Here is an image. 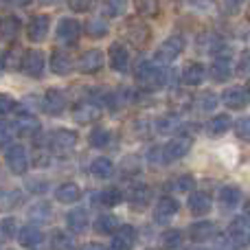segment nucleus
<instances>
[{
	"label": "nucleus",
	"instance_id": "nucleus-57",
	"mask_svg": "<svg viewBox=\"0 0 250 250\" xmlns=\"http://www.w3.org/2000/svg\"><path fill=\"white\" fill-rule=\"evenodd\" d=\"M246 217H248V220H250V202L246 204Z\"/></svg>",
	"mask_w": 250,
	"mask_h": 250
},
{
	"label": "nucleus",
	"instance_id": "nucleus-16",
	"mask_svg": "<svg viewBox=\"0 0 250 250\" xmlns=\"http://www.w3.org/2000/svg\"><path fill=\"white\" fill-rule=\"evenodd\" d=\"M108 57H110V66L117 73H125L129 68V51L123 42H114L108 51Z\"/></svg>",
	"mask_w": 250,
	"mask_h": 250
},
{
	"label": "nucleus",
	"instance_id": "nucleus-32",
	"mask_svg": "<svg viewBox=\"0 0 250 250\" xmlns=\"http://www.w3.org/2000/svg\"><path fill=\"white\" fill-rule=\"evenodd\" d=\"M242 202V191L237 189V187H222L220 189V204L224 208H233L237 207V204Z\"/></svg>",
	"mask_w": 250,
	"mask_h": 250
},
{
	"label": "nucleus",
	"instance_id": "nucleus-4",
	"mask_svg": "<svg viewBox=\"0 0 250 250\" xmlns=\"http://www.w3.org/2000/svg\"><path fill=\"white\" fill-rule=\"evenodd\" d=\"M185 51V38L182 35H171L167 38L154 53V62L158 64H171L173 60H178V55Z\"/></svg>",
	"mask_w": 250,
	"mask_h": 250
},
{
	"label": "nucleus",
	"instance_id": "nucleus-14",
	"mask_svg": "<svg viewBox=\"0 0 250 250\" xmlns=\"http://www.w3.org/2000/svg\"><path fill=\"white\" fill-rule=\"evenodd\" d=\"M222 101H224V105L230 110H244L250 101V92L242 86H233V88H229V90H224Z\"/></svg>",
	"mask_w": 250,
	"mask_h": 250
},
{
	"label": "nucleus",
	"instance_id": "nucleus-6",
	"mask_svg": "<svg viewBox=\"0 0 250 250\" xmlns=\"http://www.w3.org/2000/svg\"><path fill=\"white\" fill-rule=\"evenodd\" d=\"M191 149V138L189 136H176L163 147V163H173L180 160L189 154Z\"/></svg>",
	"mask_w": 250,
	"mask_h": 250
},
{
	"label": "nucleus",
	"instance_id": "nucleus-24",
	"mask_svg": "<svg viewBox=\"0 0 250 250\" xmlns=\"http://www.w3.org/2000/svg\"><path fill=\"white\" fill-rule=\"evenodd\" d=\"M88 224H90V220H88V211L82 207L73 208V211L66 215V226H68L73 233H83V230L88 229Z\"/></svg>",
	"mask_w": 250,
	"mask_h": 250
},
{
	"label": "nucleus",
	"instance_id": "nucleus-50",
	"mask_svg": "<svg viewBox=\"0 0 250 250\" xmlns=\"http://www.w3.org/2000/svg\"><path fill=\"white\" fill-rule=\"evenodd\" d=\"M92 4H95V0H68V7L73 9V11H77V13L90 11Z\"/></svg>",
	"mask_w": 250,
	"mask_h": 250
},
{
	"label": "nucleus",
	"instance_id": "nucleus-25",
	"mask_svg": "<svg viewBox=\"0 0 250 250\" xmlns=\"http://www.w3.org/2000/svg\"><path fill=\"white\" fill-rule=\"evenodd\" d=\"M16 132L22 134V136H26V138L35 136V134L40 132L38 117H33V114H29V112H22L20 117H18V121H16Z\"/></svg>",
	"mask_w": 250,
	"mask_h": 250
},
{
	"label": "nucleus",
	"instance_id": "nucleus-45",
	"mask_svg": "<svg viewBox=\"0 0 250 250\" xmlns=\"http://www.w3.org/2000/svg\"><path fill=\"white\" fill-rule=\"evenodd\" d=\"M169 187H171L173 191H178V193H189V191L195 187V180H193V176H180V178H176Z\"/></svg>",
	"mask_w": 250,
	"mask_h": 250
},
{
	"label": "nucleus",
	"instance_id": "nucleus-49",
	"mask_svg": "<svg viewBox=\"0 0 250 250\" xmlns=\"http://www.w3.org/2000/svg\"><path fill=\"white\" fill-rule=\"evenodd\" d=\"M242 4H244V0H222V11L226 16H235V13H239Z\"/></svg>",
	"mask_w": 250,
	"mask_h": 250
},
{
	"label": "nucleus",
	"instance_id": "nucleus-30",
	"mask_svg": "<svg viewBox=\"0 0 250 250\" xmlns=\"http://www.w3.org/2000/svg\"><path fill=\"white\" fill-rule=\"evenodd\" d=\"M29 217H31L33 222H42V224L51 222V217H53V208H51V204L44 202V200L35 202L33 207L29 208Z\"/></svg>",
	"mask_w": 250,
	"mask_h": 250
},
{
	"label": "nucleus",
	"instance_id": "nucleus-19",
	"mask_svg": "<svg viewBox=\"0 0 250 250\" xmlns=\"http://www.w3.org/2000/svg\"><path fill=\"white\" fill-rule=\"evenodd\" d=\"M176 213H178V200L171 198V195H163V198L156 202L154 215H156V222H158V224L171 220V215H176Z\"/></svg>",
	"mask_w": 250,
	"mask_h": 250
},
{
	"label": "nucleus",
	"instance_id": "nucleus-13",
	"mask_svg": "<svg viewBox=\"0 0 250 250\" xmlns=\"http://www.w3.org/2000/svg\"><path fill=\"white\" fill-rule=\"evenodd\" d=\"M48 26H51V18L38 13L26 24V35H29L31 42H44V38L48 35Z\"/></svg>",
	"mask_w": 250,
	"mask_h": 250
},
{
	"label": "nucleus",
	"instance_id": "nucleus-52",
	"mask_svg": "<svg viewBox=\"0 0 250 250\" xmlns=\"http://www.w3.org/2000/svg\"><path fill=\"white\" fill-rule=\"evenodd\" d=\"M0 230H2L4 237H16V220H13V217L4 220L2 224H0Z\"/></svg>",
	"mask_w": 250,
	"mask_h": 250
},
{
	"label": "nucleus",
	"instance_id": "nucleus-38",
	"mask_svg": "<svg viewBox=\"0 0 250 250\" xmlns=\"http://www.w3.org/2000/svg\"><path fill=\"white\" fill-rule=\"evenodd\" d=\"M22 200V193L20 191H0V211H11V208H16L18 204H20Z\"/></svg>",
	"mask_w": 250,
	"mask_h": 250
},
{
	"label": "nucleus",
	"instance_id": "nucleus-2",
	"mask_svg": "<svg viewBox=\"0 0 250 250\" xmlns=\"http://www.w3.org/2000/svg\"><path fill=\"white\" fill-rule=\"evenodd\" d=\"M121 35L136 48H145L151 40L149 26L143 20H138V18H127V20H125V24L121 26Z\"/></svg>",
	"mask_w": 250,
	"mask_h": 250
},
{
	"label": "nucleus",
	"instance_id": "nucleus-20",
	"mask_svg": "<svg viewBox=\"0 0 250 250\" xmlns=\"http://www.w3.org/2000/svg\"><path fill=\"white\" fill-rule=\"evenodd\" d=\"M207 77V68H204L200 62H189V64L182 68V82L187 86H200Z\"/></svg>",
	"mask_w": 250,
	"mask_h": 250
},
{
	"label": "nucleus",
	"instance_id": "nucleus-37",
	"mask_svg": "<svg viewBox=\"0 0 250 250\" xmlns=\"http://www.w3.org/2000/svg\"><path fill=\"white\" fill-rule=\"evenodd\" d=\"M127 0H101V13L105 18H119L123 16Z\"/></svg>",
	"mask_w": 250,
	"mask_h": 250
},
{
	"label": "nucleus",
	"instance_id": "nucleus-40",
	"mask_svg": "<svg viewBox=\"0 0 250 250\" xmlns=\"http://www.w3.org/2000/svg\"><path fill=\"white\" fill-rule=\"evenodd\" d=\"M88 143H90L92 147H97V149H104L110 143V132L105 127H95L90 132V136H88Z\"/></svg>",
	"mask_w": 250,
	"mask_h": 250
},
{
	"label": "nucleus",
	"instance_id": "nucleus-31",
	"mask_svg": "<svg viewBox=\"0 0 250 250\" xmlns=\"http://www.w3.org/2000/svg\"><path fill=\"white\" fill-rule=\"evenodd\" d=\"M92 202L101 204V207H117V204L123 202V193L117 187H112V189H105V191H101V193H97Z\"/></svg>",
	"mask_w": 250,
	"mask_h": 250
},
{
	"label": "nucleus",
	"instance_id": "nucleus-33",
	"mask_svg": "<svg viewBox=\"0 0 250 250\" xmlns=\"http://www.w3.org/2000/svg\"><path fill=\"white\" fill-rule=\"evenodd\" d=\"M112 171H114V165L108 158H95L90 165V173L95 178H99V180H108L112 176Z\"/></svg>",
	"mask_w": 250,
	"mask_h": 250
},
{
	"label": "nucleus",
	"instance_id": "nucleus-42",
	"mask_svg": "<svg viewBox=\"0 0 250 250\" xmlns=\"http://www.w3.org/2000/svg\"><path fill=\"white\" fill-rule=\"evenodd\" d=\"M182 242H185V233L178 229H171V230H165L163 233V246L165 248H178L182 246Z\"/></svg>",
	"mask_w": 250,
	"mask_h": 250
},
{
	"label": "nucleus",
	"instance_id": "nucleus-9",
	"mask_svg": "<svg viewBox=\"0 0 250 250\" xmlns=\"http://www.w3.org/2000/svg\"><path fill=\"white\" fill-rule=\"evenodd\" d=\"M79 33H82V24L73 18H62L57 24V42L64 46H73L79 40Z\"/></svg>",
	"mask_w": 250,
	"mask_h": 250
},
{
	"label": "nucleus",
	"instance_id": "nucleus-60",
	"mask_svg": "<svg viewBox=\"0 0 250 250\" xmlns=\"http://www.w3.org/2000/svg\"><path fill=\"white\" fill-rule=\"evenodd\" d=\"M248 22H250V9H248Z\"/></svg>",
	"mask_w": 250,
	"mask_h": 250
},
{
	"label": "nucleus",
	"instance_id": "nucleus-5",
	"mask_svg": "<svg viewBox=\"0 0 250 250\" xmlns=\"http://www.w3.org/2000/svg\"><path fill=\"white\" fill-rule=\"evenodd\" d=\"M226 239H230L233 246H246L250 244V220L246 215L244 217H235L229 226V233H226Z\"/></svg>",
	"mask_w": 250,
	"mask_h": 250
},
{
	"label": "nucleus",
	"instance_id": "nucleus-53",
	"mask_svg": "<svg viewBox=\"0 0 250 250\" xmlns=\"http://www.w3.org/2000/svg\"><path fill=\"white\" fill-rule=\"evenodd\" d=\"M237 73L239 75H250V51L242 53V60L237 64Z\"/></svg>",
	"mask_w": 250,
	"mask_h": 250
},
{
	"label": "nucleus",
	"instance_id": "nucleus-59",
	"mask_svg": "<svg viewBox=\"0 0 250 250\" xmlns=\"http://www.w3.org/2000/svg\"><path fill=\"white\" fill-rule=\"evenodd\" d=\"M246 90H248V92H250V82H248V86H246Z\"/></svg>",
	"mask_w": 250,
	"mask_h": 250
},
{
	"label": "nucleus",
	"instance_id": "nucleus-47",
	"mask_svg": "<svg viewBox=\"0 0 250 250\" xmlns=\"http://www.w3.org/2000/svg\"><path fill=\"white\" fill-rule=\"evenodd\" d=\"M235 132L242 141H250V117H242L235 121Z\"/></svg>",
	"mask_w": 250,
	"mask_h": 250
},
{
	"label": "nucleus",
	"instance_id": "nucleus-7",
	"mask_svg": "<svg viewBox=\"0 0 250 250\" xmlns=\"http://www.w3.org/2000/svg\"><path fill=\"white\" fill-rule=\"evenodd\" d=\"M7 167L11 169V173L16 176H24V171L29 169V154H26L24 145H9L7 149Z\"/></svg>",
	"mask_w": 250,
	"mask_h": 250
},
{
	"label": "nucleus",
	"instance_id": "nucleus-44",
	"mask_svg": "<svg viewBox=\"0 0 250 250\" xmlns=\"http://www.w3.org/2000/svg\"><path fill=\"white\" fill-rule=\"evenodd\" d=\"M16 138V125H11L9 121H0V149L9 147Z\"/></svg>",
	"mask_w": 250,
	"mask_h": 250
},
{
	"label": "nucleus",
	"instance_id": "nucleus-46",
	"mask_svg": "<svg viewBox=\"0 0 250 250\" xmlns=\"http://www.w3.org/2000/svg\"><path fill=\"white\" fill-rule=\"evenodd\" d=\"M73 239L64 233V230H55L51 235V248H73Z\"/></svg>",
	"mask_w": 250,
	"mask_h": 250
},
{
	"label": "nucleus",
	"instance_id": "nucleus-36",
	"mask_svg": "<svg viewBox=\"0 0 250 250\" xmlns=\"http://www.w3.org/2000/svg\"><path fill=\"white\" fill-rule=\"evenodd\" d=\"M22 48L20 46H11L7 53H2V64L7 70H20L22 66Z\"/></svg>",
	"mask_w": 250,
	"mask_h": 250
},
{
	"label": "nucleus",
	"instance_id": "nucleus-58",
	"mask_svg": "<svg viewBox=\"0 0 250 250\" xmlns=\"http://www.w3.org/2000/svg\"><path fill=\"white\" fill-rule=\"evenodd\" d=\"M4 68V64H2V53H0V70Z\"/></svg>",
	"mask_w": 250,
	"mask_h": 250
},
{
	"label": "nucleus",
	"instance_id": "nucleus-1",
	"mask_svg": "<svg viewBox=\"0 0 250 250\" xmlns=\"http://www.w3.org/2000/svg\"><path fill=\"white\" fill-rule=\"evenodd\" d=\"M169 82V70H165L158 62H141L136 68V83L143 90H158Z\"/></svg>",
	"mask_w": 250,
	"mask_h": 250
},
{
	"label": "nucleus",
	"instance_id": "nucleus-17",
	"mask_svg": "<svg viewBox=\"0 0 250 250\" xmlns=\"http://www.w3.org/2000/svg\"><path fill=\"white\" fill-rule=\"evenodd\" d=\"M134 244H136V229L125 224V226H119V229L114 230V237H112V244H110V246L114 250H127V248H132Z\"/></svg>",
	"mask_w": 250,
	"mask_h": 250
},
{
	"label": "nucleus",
	"instance_id": "nucleus-55",
	"mask_svg": "<svg viewBox=\"0 0 250 250\" xmlns=\"http://www.w3.org/2000/svg\"><path fill=\"white\" fill-rule=\"evenodd\" d=\"M2 2L11 4V7H26V4L31 2V0H2Z\"/></svg>",
	"mask_w": 250,
	"mask_h": 250
},
{
	"label": "nucleus",
	"instance_id": "nucleus-23",
	"mask_svg": "<svg viewBox=\"0 0 250 250\" xmlns=\"http://www.w3.org/2000/svg\"><path fill=\"white\" fill-rule=\"evenodd\" d=\"M20 20L16 16H2L0 18V42H13L20 33Z\"/></svg>",
	"mask_w": 250,
	"mask_h": 250
},
{
	"label": "nucleus",
	"instance_id": "nucleus-28",
	"mask_svg": "<svg viewBox=\"0 0 250 250\" xmlns=\"http://www.w3.org/2000/svg\"><path fill=\"white\" fill-rule=\"evenodd\" d=\"M230 125H233V121H230L229 114H217V117H213L211 121L207 123V134L213 138L224 136V134L230 129Z\"/></svg>",
	"mask_w": 250,
	"mask_h": 250
},
{
	"label": "nucleus",
	"instance_id": "nucleus-51",
	"mask_svg": "<svg viewBox=\"0 0 250 250\" xmlns=\"http://www.w3.org/2000/svg\"><path fill=\"white\" fill-rule=\"evenodd\" d=\"M18 108V104L9 95H0V114H9Z\"/></svg>",
	"mask_w": 250,
	"mask_h": 250
},
{
	"label": "nucleus",
	"instance_id": "nucleus-48",
	"mask_svg": "<svg viewBox=\"0 0 250 250\" xmlns=\"http://www.w3.org/2000/svg\"><path fill=\"white\" fill-rule=\"evenodd\" d=\"M26 189H29L31 193H35V195H42V193H46V191H48V182L33 178V180L26 182Z\"/></svg>",
	"mask_w": 250,
	"mask_h": 250
},
{
	"label": "nucleus",
	"instance_id": "nucleus-29",
	"mask_svg": "<svg viewBox=\"0 0 250 250\" xmlns=\"http://www.w3.org/2000/svg\"><path fill=\"white\" fill-rule=\"evenodd\" d=\"M55 198L60 200L62 204H73L82 198V189H79L77 185H73V182H64L62 187H57Z\"/></svg>",
	"mask_w": 250,
	"mask_h": 250
},
{
	"label": "nucleus",
	"instance_id": "nucleus-43",
	"mask_svg": "<svg viewBox=\"0 0 250 250\" xmlns=\"http://www.w3.org/2000/svg\"><path fill=\"white\" fill-rule=\"evenodd\" d=\"M217 105V97L213 92H200L198 99H195V108L202 110V112H211Z\"/></svg>",
	"mask_w": 250,
	"mask_h": 250
},
{
	"label": "nucleus",
	"instance_id": "nucleus-10",
	"mask_svg": "<svg viewBox=\"0 0 250 250\" xmlns=\"http://www.w3.org/2000/svg\"><path fill=\"white\" fill-rule=\"evenodd\" d=\"M101 117V105L95 104V101H79L77 105L73 108V119L82 125H88V123H95L97 119Z\"/></svg>",
	"mask_w": 250,
	"mask_h": 250
},
{
	"label": "nucleus",
	"instance_id": "nucleus-26",
	"mask_svg": "<svg viewBox=\"0 0 250 250\" xmlns=\"http://www.w3.org/2000/svg\"><path fill=\"white\" fill-rule=\"evenodd\" d=\"M18 239H20L22 248H33L42 242V230H40L35 224H26L18 230Z\"/></svg>",
	"mask_w": 250,
	"mask_h": 250
},
{
	"label": "nucleus",
	"instance_id": "nucleus-39",
	"mask_svg": "<svg viewBox=\"0 0 250 250\" xmlns=\"http://www.w3.org/2000/svg\"><path fill=\"white\" fill-rule=\"evenodd\" d=\"M180 127H182L180 119H178L176 114H167V117H160L158 121H156V129H158L160 134H171Z\"/></svg>",
	"mask_w": 250,
	"mask_h": 250
},
{
	"label": "nucleus",
	"instance_id": "nucleus-12",
	"mask_svg": "<svg viewBox=\"0 0 250 250\" xmlns=\"http://www.w3.org/2000/svg\"><path fill=\"white\" fill-rule=\"evenodd\" d=\"M104 66V53L99 48H90V51L82 53V57L77 60V68L82 70L83 75H95L101 70Z\"/></svg>",
	"mask_w": 250,
	"mask_h": 250
},
{
	"label": "nucleus",
	"instance_id": "nucleus-34",
	"mask_svg": "<svg viewBox=\"0 0 250 250\" xmlns=\"http://www.w3.org/2000/svg\"><path fill=\"white\" fill-rule=\"evenodd\" d=\"M134 9L143 18H156L160 13V0H134Z\"/></svg>",
	"mask_w": 250,
	"mask_h": 250
},
{
	"label": "nucleus",
	"instance_id": "nucleus-54",
	"mask_svg": "<svg viewBox=\"0 0 250 250\" xmlns=\"http://www.w3.org/2000/svg\"><path fill=\"white\" fill-rule=\"evenodd\" d=\"M33 163H35V167H48V163H51V158H48V151H35V156H33Z\"/></svg>",
	"mask_w": 250,
	"mask_h": 250
},
{
	"label": "nucleus",
	"instance_id": "nucleus-41",
	"mask_svg": "<svg viewBox=\"0 0 250 250\" xmlns=\"http://www.w3.org/2000/svg\"><path fill=\"white\" fill-rule=\"evenodd\" d=\"M86 33L90 35V38H104V35L108 33V24H105V20H101V18H92V20L86 22Z\"/></svg>",
	"mask_w": 250,
	"mask_h": 250
},
{
	"label": "nucleus",
	"instance_id": "nucleus-21",
	"mask_svg": "<svg viewBox=\"0 0 250 250\" xmlns=\"http://www.w3.org/2000/svg\"><path fill=\"white\" fill-rule=\"evenodd\" d=\"M149 198H151V191H149V187L143 185V182L132 185L127 191V200L134 208H145L147 202H149Z\"/></svg>",
	"mask_w": 250,
	"mask_h": 250
},
{
	"label": "nucleus",
	"instance_id": "nucleus-56",
	"mask_svg": "<svg viewBox=\"0 0 250 250\" xmlns=\"http://www.w3.org/2000/svg\"><path fill=\"white\" fill-rule=\"evenodd\" d=\"M40 2H44V4H57L60 0H40Z\"/></svg>",
	"mask_w": 250,
	"mask_h": 250
},
{
	"label": "nucleus",
	"instance_id": "nucleus-35",
	"mask_svg": "<svg viewBox=\"0 0 250 250\" xmlns=\"http://www.w3.org/2000/svg\"><path fill=\"white\" fill-rule=\"evenodd\" d=\"M119 229V220L114 215H99L95 220V233L99 235H112Z\"/></svg>",
	"mask_w": 250,
	"mask_h": 250
},
{
	"label": "nucleus",
	"instance_id": "nucleus-8",
	"mask_svg": "<svg viewBox=\"0 0 250 250\" xmlns=\"http://www.w3.org/2000/svg\"><path fill=\"white\" fill-rule=\"evenodd\" d=\"M44 53L38 51V48H31V51H26L24 55H22V66L20 70L26 75V77L31 79H38L40 75H42L44 70Z\"/></svg>",
	"mask_w": 250,
	"mask_h": 250
},
{
	"label": "nucleus",
	"instance_id": "nucleus-11",
	"mask_svg": "<svg viewBox=\"0 0 250 250\" xmlns=\"http://www.w3.org/2000/svg\"><path fill=\"white\" fill-rule=\"evenodd\" d=\"M42 108H44V112L51 114V117H60L66 110V95L62 90H57V88H48V90L44 92Z\"/></svg>",
	"mask_w": 250,
	"mask_h": 250
},
{
	"label": "nucleus",
	"instance_id": "nucleus-22",
	"mask_svg": "<svg viewBox=\"0 0 250 250\" xmlns=\"http://www.w3.org/2000/svg\"><path fill=\"white\" fill-rule=\"evenodd\" d=\"M187 204H189V211L193 213L195 217H202L211 211V198H208V193H204V191H195V193H191Z\"/></svg>",
	"mask_w": 250,
	"mask_h": 250
},
{
	"label": "nucleus",
	"instance_id": "nucleus-15",
	"mask_svg": "<svg viewBox=\"0 0 250 250\" xmlns=\"http://www.w3.org/2000/svg\"><path fill=\"white\" fill-rule=\"evenodd\" d=\"M211 77L217 83L229 82L233 77V60L229 55H215V60L211 64Z\"/></svg>",
	"mask_w": 250,
	"mask_h": 250
},
{
	"label": "nucleus",
	"instance_id": "nucleus-27",
	"mask_svg": "<svg viewBox=\"0 0 250 250\" xmlns=\"http://www.w3.org/2000/svg\"><path fill=\"white\" fill-rule=\"evenodd\" d=\"M51 70L55 75H68L73 70V60L68 53L64 51H53L51 53Z\"/></svg>",
	"mask_w": 250,
	"mask_h": 250
},
{
	"label": "nucleus",
	"instance_id": "nucleus-18",
	"mask_svg": "<svg viewBox=\"0 0 250 250\" xmlns=\"http://www.w3.org/2000/svg\"><path fill=\"white\" fill-rule=\"evenodd\" d=\"M220 235V226L215 222H198L189 229V237L193 242H208V239Z\"/></svg>",
	"mask_w": 250,
	"mask_h": 250
},
{
	"label": "nucleus",
	"instance_id": "nucleus-3",
	"mask_svg": "<svg viewBox=\"0 0 250 250\" xmlns=\"http://www.w3.org/2000/svg\"><path fill=\"white\" fill-rule=\"evenodd\" d=\"M77 141H79L77 132H73V129H66V127L55 129V132L48 136V145H51V149L55 151V154H60V156L70 154V151L77 147Z\"/></svg>",
	"mask_w": 250,
	"mask_h": 250
}]
</instances>
